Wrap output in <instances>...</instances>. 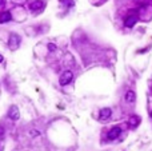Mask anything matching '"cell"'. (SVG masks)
Returning a JSON list of instances; mask_svg holds the SVG:
<instances>
[{
	"mask_svg": "<svg viewBox=\"0 0 152 151\" xmlns=\"http://www.w3.org/2000/svg\"><path fill=\"white\" fill-rule=\"evenodd\" d=\"M72 79H74V74H72L71 71H66V72L61 74L60 79H59V83H60L61 86H67L68 83H71Z\"/></svg>",
	"mask_w": 152,
	"mask_h": 151,
	"instance_id": "6da1fadb",
	"label": "cell"
},
{
	"mask_svg": "<svg viewBox=\"0 0 152 151\" xmlns=\"http://www.w3.org/2000/svg\"><path fill=\"white\" fill-rule=\"evenodd\" d=\"M8 44L12 49H16L17 47H19V44H20V36L17 35V34H11Z\"/></svg>",
	"mask_w": 152,
	"mask_h": 151,
	"instance_id": "7a4b0ae2",
	"label": "cell"
},
{
	"mask_svg": "<svg viewBox=\"0 0 152 151\" xmlns=\"http://www.w3.org/2000/svg\"><path fill=\"white\" fill-rule=\"evenodd\" d=\"M8 118L12 120H17L20 118V112H19V108L16 106H11L8 110Z\"/></svg>",
	"mask_w": 152,
	"mask_h": 151,
	"instance_id": "3957f363",
	"label": "cell"
},
{
	"mask_svg": "<svg viewBox=\"0 0 152 151\" xmlns=\"http://www.w3.org/2000/svg\"><path fill=\"white\" fill-rule=\"evenodd\" d=\"M44 8V1L43 0H35V1H32L31 4H29V9H31L32 12H36V11H40V9Z\"/></svg>",
	"mask_w": 152,
	"mask_h": 151,
	"instance_id": "277c9868",
	"label": "cell"
},
{
	"mask_svg": "<svg viewBox=\"0 0 152 151\" xmlns=\"http://www.w3.org/2000/svg\"><path fill=\"white\" fill-rule=\"evenodd\" d=\"M138 16L136 15H129L128 18L126 19V21H124V26L127 27V28H132V27L136 24V21H138Z\"/></svg>",
	"mask_w": 152,
	"mask_h": 151,
	"instance_id": "5b68a950",
	"label": "cell"
},
{
	"mask_svg": "<svg viewBox=\"0 0 152 151\" xmlns=\"http://www.w3.org/2000/svg\"><path fill=\"white\" fill-rule=\"evenodd\" d=\"M120 132H121V128H120V127H113V128H111V131L108 132V139H109V140H115L116 138H119Z\"/></svg>",
	"mask_w": 152,
	"mask_h": 151,
	"instance_id": "8992f818",
	"label": "cell"
},
{
	"mask_svg": "<svg viewBox=\"0 0 152 151\" xmlns=\"http://www.w3.org/2000/svg\"><path fill=\"white\" fill-rule=\"evenodd\" d=\"M111 114H112L111 108H101L100 112H99V119L100 120H107L109 116H111Z\"/></svg>",
	"mask_w": 152,
	"mask_h": 151,
	"instance_id": "52a82bcc",
	"label": "cell"
},
{
	"mask_svg": "<svg viewBox=\"0 0 152 151\" xmlns=\"http://www.w3.org/2000/svg\"><path fill=\"white\" fill-rule=\"evenodd\" d=\"M140 123V118H139L138 115H133V116H131L129 118V120H128V125H129V127H132V128H135V127H138V125Z\"/></svg>",
	"mask_w": 152,
	"mask_h": 151,
	"instance_id": "ba28073f",
	"label": "cell"
},
{
	"mask_svg": "<svg viewBox=\"0 0 152 151\" xmlns=\"http://www.w3.org/2000/svg\"><path fill=\"white\" fill-rule=\"evenodd\" d=\"M11 19H12V15H11V12H8V11L3 12V14L0 15V23H7V21H9Z\"/></svg>",
	"mask_w": 152,
	"mask_h": 151,
	"instance_id": "9c48e42d",
	"label": "cell"
},
{
	"mask_svg": "<svg viewBox=\"0 0 152 151\" xmlns=\"http://www.w3.org/2000/svg\"><path fill=\"white\" fill-rule=\"evenodd\" d=\"M135 99H136V95H135V92L132 90H129V91H127V94H126V100L128 103H133L135 102Z\"/></svg>",
	"mask_w": 152,
	"mask_h": 151,
	"instance_id": "30bf717a",
	"label": "cell"
},
{
	"mask_svg": "<svg viewBox=\"0 0 152 151\" xmlns=\"http://www.w3.org/2000/svg\"><path fill=\"white\" fill-rule=\"evenodd\" d=\"M55 49H56V46H55L54 43H49L48 44V51H51L52 52V51H55Z\"/></svg>",
	"mask_w": 152,
	"mask_h": 151,
	"instance_id": "8fae6325",
	"label": "cell"
},
{
	"mask_svg": "<svg viewBox=\"0 0 152 151\" xmlns=\"http://www.w3.org/2000/svg\"><path fill=\"white\" fill-rule=\"evenodd\" d=\"M3 134H4V128L0 127V135H3Z\"/></svg>",
	"mask_w": 152,
	"mask_h": 151,
	"instance_id": "7c38bea8",
	"label": "cell"
},
{
	"mask_svg": "<svg viewBox=\"0 0 152 151\" xmlns=\"http://www.w3.org/2000/svg\"><path fill=\"white\" fill-rule=\"evenodd\" d=\"M37 134H39L37 131H31V135H37Z\"/></svg>",
	"mask_w": 152,
	"mask_h": 151,
	"instance_id": "4fadbf2b",
	"label": "cell"
},
{
	"mask_svg": "<svg viewBox=\"0 0 152 151\" xmlns=\"http://www.w3.org/2000/svg\"><path fill=\"white\" fill-rule=\"evenodd\" d=\"M4 4V0H0V6H3Z\"/></svg>",
	"mask_w": 152,
	"mask_h": 151,
	"instance_id": "5bb4252c",
	"label": "cell"
},
{
	"mask_svg": "<svg viewBox=\"0 0 152 151\" xmlns=\"http://www.w3.org/2000/svg\"><path fill=\"white\" fill-rule=\"evenodd\" d=\"M3 62V55H0V63Z\"/></svg>",
	"mask_w": 152,
	"mask_h": 151,
	"instance_id": "9a60e30c",
	"label": "cell"
},
{
	"mask_svg": "<svg viewBox=\"0 0 152 151\" xmlns=\"http://www.w3.org/2000/svg\"><path fill=\"white\" fill-rule=\"evenodd\" d=\"M151 116H152V112H151Z\"/></svg>",
	"mask_w": 152,
	"mask_h": 151,
	"instance_id": "2e32d148",
	"label": "cell"
}]
</instances>
